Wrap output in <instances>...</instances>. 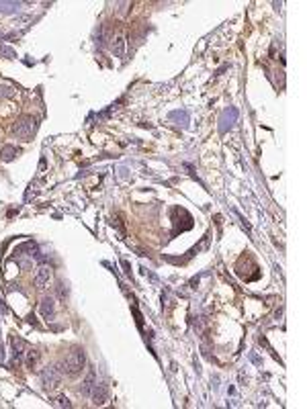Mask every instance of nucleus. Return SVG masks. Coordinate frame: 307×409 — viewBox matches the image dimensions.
Instances as JSON below:
<instances>
[{"label":"nucleus","instance_id":"nucleus-12","mask_svg":"<svg viewBox=\"0 0 307 409\" xmlns=\"http://www.w3.org/2000/svg\"><path fill=\"white\" fill-rule=\"evenodd\" d=\"M49 403H51L53 407H60V409H70V407H72L70 399H68L66 395H58V397H51V399H49Z\"/></svg>","mask_w":307,"mask_h":409},{"label":"nucleus","instance_id":"nucleus-5","mask_svg":"<svg viewBox=\"0 0 307 409\" xmlns=\"http://www.w3.org/2000/svg\"><path fill=\"white\" fill-rule=\"evenodd\" d=\"M90 399H93V403H94V405H105V403H107V399H109V389H107V385L96 381L93 393H90Z\"/></svg>","mask_w":307,"mask_h":409},{"label":"nucleus","instance_id":"nucleus-11","mask_svg":"<svg viewBox=\"0 0 307 409\" xmlns=\"http://www.w3.org/2000/svg\"><path fill=\"white\" fill-rule=\"evenodd\" d=\"M111 49H113V53H115L117 58H123V55H125V37L123 35H117L115 39H113Z\"/></svg>","mask_w":307,"mask_h":409},{"label":"nucleus","instance_id":"nucleus-6","mask_svg":"<svg viewBox=\"0 0 307 409\" xmlns=\"http://www.w3.org/2000/svg\"><path fill=\"white\" fill-rule=\"evenodd\" d=\"M49 278H51V268L47 264H41L37 268V274H35V287L37 289H45L49 285Z\"/></svg>","mask_w":307,"mask_h":409},{"label":"nucleus","instance_id":"nucleus-7","mask_svg":"<svg viewBox=\"0 0 307 409\" xmlns=\"http://www.w3.org/2000/svg\"><path fill=\"white\" fill-rule=\"evenodd\" d=\"M94 385H96V372H94V368H88L86 377L82 381V387H80V395L82 397H90V393H93V389H94Z\"/></svg>","mask_w":307,"mask_h":409},{"label":"nucleus","instance_id":"nucleus-4","mask_svg":"<svg viewBox=\"0 0 307 409\" xmlns=\"http://www.w3.org/2000/svg\"><path fill=\"white\" fill-rule=\"evenodd\" d=\"M236 121H237V109H234V107L225 109L223 115H221V119H219V131L225 133L227 129H232L234 125H236Z\"/></svg>","mask_w":307,"mask_h":409},{"label":"nucleus","instance_id":"nucleus-10","mask_svg":"<svg viewBox=\"0 0 307 409\" xmlns=\"http://www.w3.org/2000/svg\"><path fill=\"white\" fill-rule=\"evenodd\" d=\"M19 154H21L19 147H15V145H4L2 152H0V158H2V162H13Z\"/></svg>","mask_w":307,"mask_h":409},{"label":"nucleus","instance_id":"nucleus-14","mask_svg":"<svg viewBox=\"0 0 307 409\" xmlns=\"http://www.w3.org/2000/svg\"><path fill=\"white\" fill-rule=\"evenodd\" d=\"M37 350H31V348H27V354H25V362H27V366H33L35 364V360H37Z\"/></svg>","mask_w":307,"mask_h":409},{"label":"nucleus","instance_id":"nucleus-2","mask_svg":"<svg viewBox=\"0 0 307 409\" xmlns=\"http://www.w3.org/2000/svg\"><path fill=\"white\" fill-rule=\"evenodd\" d=\"M35 129H37V121L33 119L31 115H23V117H19V119L13 123V127H10L13 135H17V137L23 139V141H31V137H33V133H35Z\"/></svg>","mask_w":307,"mask_h":409},{"label":"nucleus","instance_id":"nucleus-15","mask_svg":"<svg viewBox=\"0 0 307 409\" xmlns=\"http://www.w3.org/2000/svg\"><path fill=\"white\" fill-rule=\"evenodd\" d=\"M0 53H2L4 58H8V60H15V58H17V53H15V49H10V47H6V45H0Z\"/></svg>","mask_w":307,"mask_h":409},{"label":"nucleus","instance_id":"nucleus-1","mask_svg":"<svg viewBox=\"0 0 307 409\" xmlns=\"http://www.w3.org/2000/svg\"><path fill=\"white\" fill-rule=\"evenodd\" d=\"M84 366H86V354H84V350L82 348H74V350L68 352L62 370L66 374H70V377H76V374L82 372Z\"/></svg>","mask_w":307,"mask_h":409},{"label":"nucleus","instance_id":"nucleus-13","mask_svg":"<svg viewBox=\"0 0 307 409\" xmlns=\"http://www.w3.org/2000/svg\"><path fill=\"white\" fill-rule=\"evenodd\" d=\"M170 121H178V125L189 123V113L187 111H172L170 113Z\"/></svg>","mask_w":307,"mask_h":409},{"label":"nucleus","instance_id":"nucleus-8","mask_svg":"<svg viewBox=\"0 0 307 409\" xmlns=\"http://www.w3.org/2000/svg\"><path fill=\"white\" fill-rule=\"evenodd\" d=\"M10 346H13V356H15L17 360H23V358H25L29 346L23 342L21 338H10Z\"/></svg>","mask_w":307,"mask_h":409},{"label":"nucleus","instance_id":"nucleus-9","mask_svg":"<svg viewBox=\"0 0 307 409\" xmlns=\"http://www.w3.org/2000/svg\"><path fill=\"white\" fill-rule=\"evenodd\" d=\"M39 311H41V315L43 317H53V313H55V303H53V297H43L41 299V303H39Z\"/></svg>","mask_w":307,"mask_h":409},{"label":"nucleus","instance_id":"nucleus-3","mask_svg":"<svg viewBox=\"0 0 307 409\" xmlns=\"http://www.w3.org/2000/svg\"><path fill=\"white\" fill-rule=\"evenodd\" d=\"M62 377H64V370L60 366H45L41 370V383L45 389H58L62 385Z\"/></svg>","mask_w":307,"mask_h":409},{"label":"nucleus","instance_id":"nucleus-16","mask_svg":"<svg viewBox=\"0 0 307 409\" xmlns=\"http://www.w3.org/2000/svg\"><path fill=\"white\" fill-rule=\"evenodd\" d=\"M0 96H8V98H10V96H15V92H13V90H10V88L2 86V88H0Z\"/></svg>","mask_w":307,"mask_h":409}]
</instances>
